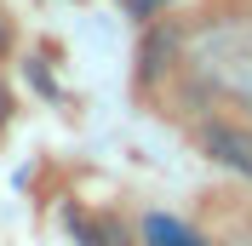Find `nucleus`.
Wrapping results in <instances>:
<instances>
[{
  "mask_svg": "<svg viewBox=\"0 0 252 246\" xmlns=\"http://www.w3.org/2000/svg\"><path fill=\"white\" fill-rule=\"evenodd\" d=\"M143 241H149V246H201L184 223H172V217H160V212L143 217Z\"/></svg>",
  "mask_w": 252,
  "mask_h": 246,
  "instance_id": "obj_2",
  "label": "nucleus"
},
{
  "mask_svg": "<svg viewBox=\"0 0 252 246\" xmlns=\"http://www.w3.org/2000/svg\"><path fill=\"white\" fill-rule=\"evenodd\" d=\"M201 149L218 160V166L252 178V126H235V121H212L201 126Z\"/></svg>",
  "mask_w": 252,
  "mask_h": 246,
  "instance_id": "obj_1",
  "label": "nucleus"
},
{
  "mask_svg": "<svg viewBox=\"0 0 252 246\" xmlns=\"http://www.w3.org/2000/svg\"><path fill=\"white\" fill-rule=\"evenodd\" d=\"M166 0H126V12H138V17H149V12H160Z\"/></svg>",
  "mask_w": 252,
  "mask_h": 246,
  "instance_id": "obj_3",
  "label": "nucleus"
}]
</instances>
